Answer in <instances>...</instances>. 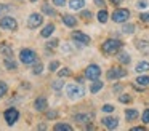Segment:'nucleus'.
I'll use <instances>...</instances> for the list:
<instances>
[{
    "label": "nucleus",
    "mask_w": 149,
    "mask_h": 131,
    "mask_svg": "<svg viewBox=\"0 0 149 131\" xmlns=\"http://www.w3.org/2000/svg\"><path fill=\"white\" fill-rule=\"evenodd\" d=\"M120 48H122V42L116 40V38H109L103 43V51L106 54H116Z\"/></svg>",
    "instance_id": "nucleus-1"
},
{
    "label": "nucleus",
    "mask_w": 149,
    "mask_h": 131,
    "mask_svg": "<svg viewBox=\"0 0 149 131\" xmlns=\"http://www.w3.org/2000/svg\"><path fill=\"white\" fill-rule=\"evenodd\" d=\"M19 59H21L23 64L29 66V64H34L37 61V54H36V51L29 50V48H24V50H21V53H19Z\"/></svg>",
    "instance_id": "nucleus-2"
},
{
    "label": "nucleus",
    "mask_w": 149,
    "mask_h": 131,
    "mask_svg": "<svg viewBox=\"0 0 149 131\" xmlns=\"http://www.w3.org/2000/svg\"><path fill=\"white\" fill-rule=\"evenodd\" d=\"M84 88H82L80 85H75V83H69L68 86H66V94L69 96L71 99H79L84 96Z\"/></svg>",
    "instance_id": "nucleus-3"
},
{
    "label": "nucleus",
    "mask_w": 149,
    "mask_h": 131,
    "mask_svg": "<svg viewBox=\"0 0 149 131\" xmlns=\"http://www.w3.org/2000/svg\"><path fill=\"white\" fill-rule=\"evenodd\" d=\"M0 27H2V29H8V30H16L18 22H16V19L11 18V16H5V18L0 19Z\"/></svg>",
    "instance_id": "nucleus-4"
},
{
    "label": "nucleus",
    "mask_w": 149,
    "mask_h": 131,
    "mask_svg": "<svg viewBox=\"0 0 149 131\" xmlns=\"http://www.w3.org/2000/svg\"><path fill=\"white\" fill-rule=\"evenodd\" d=\"M100 75H101V69L96 64H91V66H88L87 69H85V77L90 78V80H98Z\"/></svg>",
    "instance_id": "nucleus-5"
},
{
    "label": "nucleus",
    "mask_w": 149,
    "mask_h": 131,
    "mask_svg": "<svg viewBox=\"0 0 149 131\" xmlns=\"http://www.w3.org/2000/svg\"><path fill=\"white\" fill-rule=\"evenodd\" d=\"M43 22V16L39 15V13H32L27 19V27L29 29H37L39 26H42Z\"/></svg>",
    "instance_id": "nucleus-6"
},
{
    "label": "nucleus",
    "mask_w": 149,
    "mask_h": 131,
    "mask_svg": "<svg viewBox=\"0 0 149 131\" xmlns=\"http://www.w3.org/2000/svg\"><path fill=\"white\" fill-rule=\"evenodd\" d=\"M128 18H130V11L125 10V8H119V10H116V11L112 13V19L116 22H125Z\"/></svg>",
    "instance_id": "nucleus-7"
},
{
    "label": "nucleus",
    "mask_w": 149,
    "mask_h": 131,
    "mask_svg": "<svg viewBox=\"0 0 149 131\" xmlns=\"http://www.w3.org/2000/svg\"><path fill=\"white\" fill-rule=\"evenodd\" d=\"M18 118H19V112H18L16 109H7V110H5V121H7L8 125L16 123Z\"/></svg>",
    "instance_id": "nucleus-8"
},
{
    "label": "nucleus",
    "mask_w": 149,
    "mask_h": 131,
    "mask_svg": "<svg viewBox=\"0 0 149 131\" xmlns=\"http://www.w3.org/2000/svg\"><path fill=\"white\" fill-rule=\"evenodd\" d=\"M125 75H127V70L120 69V67H112L111 70H107V78L109 80H117V78H122Z\"/></svg>",
    "instance_id": "nucleus-9"
},
{
    "label": "nucleus",
    "mask_w": 149,
    "mask_h": 131,
    "mask_svg": "<svg viewBox=\"0 0 149 131\" xmlns=\"http://www.w3.org/2000/svg\"><path fill=\"white\" fill-rule=\"evenodd\" d=\"M72 38H74L77 43H80V45H88V43H90V37L85 35L84 32H79V30L72 32Z\"/></svg>",
    "instance_id": "nucleus-10"
},
{
    "label": "nucleus",
    "mask_w": 149,
    "mask_h": 131,
    "mask_svg": "<svg viewBox=\"0 0 149 131\" xmlns=\"http://www.w3.org/2000/svg\"><path fill=\"white\" fill-rule=\"evenodd\" d=\"M101 121H103V125L106 128H109V130H116V128L119 126V120H117L116 117H104Z\"/></svg>",
    "instance_id": "nucleus-11"
},
{
    "label": "nucleus",
    "mask_w": 149,
    "mask_h": 131,
    "mask_svg": "<svg viewBox=\"0 0 149 131\" xmlns=\"http://www.w3.org/2000/svg\"><path fill=\"white\" fill-rule=\"evenodd\" d=\"M34 107L37 109L39 112H43L48 109V102H47V99L43 98V96H40V98L36 99V102H34Z\"/></svg>",
    "instance_id": "nucleus-12"
},
{
    "label": "nucleus",
    "mask_w": 149,
    "mask_h": 131,
    "mask_svg": "<svg viewBox=\"0 0 149 131\" xmlns=\"http://www.w3.org/2000/svg\"><path fill=\"white\" fill-rule=\"evenodd\" d=\"M91 118H93V115L91 114H77L75 115V120L79 121V123H90L91 121Z\"/></svg>",
    "instance_id": "nucleus-13"
},
{
    "label": "nucleus",
    "mask_w": 149,
    "mask_h": 131,
    "mask_svg": "<svg viewBox=\"0 0 149 131\" xmlns=\"http://www.w3.org/2000/svg\"><path fill=\"white\" fill-rule=\"evenodd\" d=\"M63 22H64V26H68V27H74V26L77 24V19L72 15H64L63 16Z\"/></svg>",
    "instance_id": "nucleus-14"
},
{
    "label": "nucleus",
    "mask_w": 149,
    "mask_h": 131,
    "mask_svg": "<svg viewBox=\"0 0 149 131\" xmlns=\"http://www.w3.org/2000/svg\"><path fill=\"white\" fill-rule=\"evenodd\" d=\"M0 53L3 54V56H13V48L7 43H2L0 45Z\"/></svg>",
    "instance_id": "nucleus-15"
},
{
    "label": "nucleus",
    "mask_w": 149,
    "mask_h": 131,
    "mask_svg": "<svg viewBox=\"0 0 149 131\" xmlns=\"http://www.w3.org/2000/svg\"><path fill=\"white\" fill-rule=\"evenodd\" d=\"M69 6H71L72 10H82L85 6V2L84 0H71V2H69Z\"/></svg>",
    "instance_id": "nucleus-16"
},
{
    "label": "nucleus",
    "mask_w": 149,
    "mask_h": 131,
    "mask_svg": "<svg viewBox=\"0 0 149 131\" xmlns=\"http://www.w3.org/2000/svg\"><path fill=\"white\" fill-rule=\"evenodd\" d=\"M3 62H5V67L7 69H10V70H15L16 69V62H15L13 59H11V56H5V59H3Z\"/></svg>",
    "instance_id": "nucleus-17"
},
{
    "label": "nucleus",
    "mask_w": 149,
    "mask_h": 131,
    "mask_svg": "<svg viewBox=\"0 0 149 131\" xmlns=\"http://www.w3.org/2000/svg\"><path fill=\"white\" fill-rule=\"evenodd\" d=\"M136 117H138V110H135V109H127V110H125V118L128 121L135 120Z\"/></svg>",
    "instance_id": "nucleus-18"
},
{
    "label": "nucleus",
    "mask_w": 149,
    "mask_h": 131,
    "mask_svg": "<svg viewBox=\"0 0 149 131\" xmlns=\"http://www.w3.org/2000/svg\"><path fill=\"white\" fill-rule=\"evenodd\" d=\"M53 30H55V26H53V24H47L45 27L42 29L40 34H42V37H50V35L53 34Z\"/></svg>",
    "instance_id": "nucleus-19"
},
{
    "label": "nucleus",
    "mask_w": 149,
    "mask_h": 131,
    "mask_svg": "<svg viewBox=\"0 0 149 131\" xmlns=\"http://www.w3.org/2000/svg\"><path fill=\"white\" fill-rule=\"evenodd\" d=\"M135 70L138 73H143V72H148L149 70V62H144V61H143V62H139L138 66L135 67Z\"/></svg>",
    "instance_id": "nucleus-20"
},
{
    "label": "nucleus",
    "mask_w": 149,
    "mask_h": 131,
    "mask_svg": "<svg viewBox=\"0 0 149 131\" xmlns=\"http://www.w3.org/2000/svg\"><path fill=\"white\" fill-rule=\"evenodd\" d=\"M55 131H72V126L68 123H56L55 125Z\"/></svg>",
    "instance_id": "nucleus-21"
},
{
    "label": "nucleus",
    "mask_w": 149,
    "mask_h": 131,
    "mask_svg": "<svg viewBox=\"0 0 149 131\" xmlns=\"http://www.w3.org/2000/svg\"><path fill=\"white\" fill-rule=\"evenodd\" d=\"M101 88H103V82H100V80H93V85H91L90 91L91 93H98Z\"/></svg>",
    "instance_id": "nucleus-22"
},
{
    "label": "nucleus",
    "mask_w": 149,
    "mask_h": 131,
    "mask_svg": "<svg viewBox=\"0 0 149 131\" xmlns=\"http://www.w3.org/2000/svg\"><path fill=\"white\" fill-rule=\"evenodd\" d=\"M136 83H138V85H141V86H149V77L148 75L138 77V78H136Z\"/></svg>",
    "instance_id": "nucleus-23"
},
{
    "label": "nucleus",
    "mask_w": 149,
    "mask_h": 131,
    "mask_svg": "<svg viewBox=\"0 0 149 131\" xmlns=\"http://www.w3.org/2000/svg\"><path fill=\"white\" fill-rule=\"evenodd\" d=\"M107 18H109V15H107L106 10H101V11L98 13V21H100V22H106Z\"/></svg>",
    "instance_id": "nucleus-24"
},
{
    "label": "nucleus",
    "mask_w": 149,
    "mask_h": 131,
    "mask_svg": "<svg viewBox=\"0 0 149 131\" xmlns=\"http://www.w3.org/2000/svg\"><path fill=\"white\" fill-rule=\"evenodd\" d=\"M119 61H120L122 64H128V62H130L128 53H125V51H123V53H119Z\"/></svg>",
    "instance_id": "nucleus-25"
},
{
    "label": "nucleus",
    "mask_w": 149,
    "mask_h": 131,
    "mask_svg": "<svg viewBox=\"0 0 149 131\" xmlns=\"http://www.w3.org/2000/svg\"><path fill=\"white\" fill-rule=\"evenodd\" d=\"M133 30H135V26L133 24H123V27H122L123 34H133Z\"/></svg>",
    "instance_id": "nucleus-26"
},
{
    "label": "nucleus",
    "mask_w": 149,
    "mask_h": 131,
    "mask_svg": "<svg viewBox=\"0 0 149 131\" xmlns=\"http://www.w3.org/2000/svg\"><path fill=\"white\" fill-rule=\"evenodd\" d=\"M42 11L45 13V15H48V16H55V15H56V11H55L53 8H50L48 5H43V6H42Z\"/></svg>",
    "instance_id": "nucleus-27"
},
{
    "label": "nucleus",
    "mask_w": 149,
    "mask_h": 131,
    "mask_svg": "<svg viewBox=\"0 0 149 131\" xmlns=\"http://www.w3.org/2000/svg\"><path fill=\"white\" fill-rule=\"evenodd\" d=\"M136 46H138V50L149 51V43H148V42H141V40H139L138 43H136Z\"/></svg>",
    "instance_id": "nucleus-28"
},
{
    "label": "nucleus",
    "mask_w": 149,
    "mask_h": 131,
    "mask_svg": "<svg viewBox=\"0 0 149 131\" xmlns=\"http://www.w3.org/2000/svg\"><path fill=\"white\" fill-rule=\"evenodd\" d=\"M7 91H8L7 83H5V82H0V96H5V94H7Z\"/></svg>",
    "instance_id": "nucleus-29"
},
{
    "label": "nucleus",
    "mask_w": 149,
    "mask_h": 131,
    "mask_svg": "<svg viewBox=\"0 0 149 131\" xmlns=\"http://www.w3.org/2000/svg\"><path fill=\"white\" fill-rule=\"evenodd\" d=\"M58 75L61 77V78H63V77H69V75H71V70H69L68 67H64V69H61V70L58 72Z\"/></svg>",
    "instance_id": "nucleus-30"
},
{
    "label": "nucleus",
    "mask_w": 149,
    "mask_h": 131,
    "mask_svg": "<svg viewBox=\"0 0 149 131\" xmlns=\"http://www.w3.org/2000/svg\"><path fill=\"white\" fill-rule=\"evenodd\" d=\"M143 123H146V125H148L149 123V109H146V110L144 112H143Z\"/></svg>",
    "instance_id": "nucleus-31"
},
{
    "label": "nucleus",
    "mask_w": 149,
    "mask_h": 131,
    "mask_svg": "<svg viewBox=\"0 0 149 131\" xmlns=\"http://www.w3.org/2000/svg\"><path fill=\"white\" fill-rule=\"evenodd\" d=\"M119 101H120V102H123V104H127V102L132 101V98H130L128 94H122V96H119Z\"/></svg>",
    "instance_id": "nucleus-32"
},
{
    "label": "nucleus",
    "mask_w": 149,
    "mask_h": 131,
    "mask_svg": "<svg viewBox=\"0 0 149 131\" xmlns=\"http://www.w3.org/2000/svg\"><path fill=\"white\" fill-rule=\"evenodd\" d=\"M103 112H106V114H111V112H114V105L104 104V105H103Z\"/></svg>",
    "instance_id": "nucleus-33"
},
{
    "label": "nucleus",
    "mask_w": 149,
    "mask_h": 131,
    "mask_svg": "<svg viewBox=\"0 0 149 131\" xmlns=\"http://www.w3.org/2000/svg\"><path fill=\"white\" fill-rule=\"evenodd\" d=\"M59 67V62L58 61H52V62H50V66H48V69L50 70H56Z\"/></svg>",
    "instance_id": "nucleus-34"
},
{
    "label": "nucleus",
    "mask_w": 149,
    "mask_h": 131,
    "mask_svg": "<svg viewBox=\"0 0 149 131\" xmlns=\"http://www.w3.org/2000/svg\"><path fill=\"white\" fill-rule=\"evenodd\" d=\"M136 6H138L139 10H143V8H146L148 6V0H139L138 3H136Z\"/></svg>",
    "instance_id": "nucleus-35"
},
{
    "label": "nucleus",
    "mask_w": 149,
    "mask_h": 131,
    "mask_svg": "<svg viewBox=\"0 0 149 131\" xmlns=\"http://www.w3.org/2000/svg\"><path fill=\"white\" fill-rule=\"evenodd\" d=\"M42 69H43V67H42V64H37V66L34 67V70H32V72L36 73V75H39V73H42Z\"/></svg>",
    "instance_id": "nucleus-36"
},
{
    "label": "nucleus",
    "mask_w": 149,
    "mask_h": 131,
    "mask_svg": "<svg viewBox=\"0 0 149 131\" xmlns=\"http://www.w3.org/2000/svg\"><path fill=\"white\" fill-rule=\"evenodd\" d=\"M8 11H10V6H8V5H0V15L8 13Z\"/></svg>",
    "instance_id": "nucleus-37"
},
{
    "label": "nucleus",
    "mask_w": 149,
    "mask_h": 131,
    "mask_svg": "<svg viewBox=\"0 0 149 131\" xmlns=\"http://www.w3.org/2000/svg\"><path fill=\"white\" fill-rule=\"evenodd\" d=\"M53 88H55V89H61L63 88V82H59V80L53 82Z\"/></svg>",
    "instance_id": "nucleus-38"
},
{
    "label": "nucleus",
    "mask_w": 149,
    "mask_h": 131,
    "mask_svg": "<svg viewBox=\"0 0 149 131\" xmlns=\"http://www.w3.org/2000/svg\"><path fill=\"white\" fill-rule=\"evenodd\" d=\"M139 19L144 21V22H149V13H143V15L139 16Z\"/></svg>",
    "instance_id": "nucleus-39"
},
{
    "label": "nucleus",
    "mask_w": 149,
    "mask_h": 131,
    "mask_svg": "<svg viewBox=\"0 0 149 131\" xmlns=\"http://www.w3.org/2000/svg\"><path fill=\"white\" fill-rule=\"evenodd\" d=\"M56 45H58V40H52V42H48V43H47V48H55Z\"/></svg>",
    "instance_id": "nucleus-40"
},
{
    "label": "nucleus",
    "mask_w": 149,
    "mask_h": 131,
    "mask_svg": "<svg viewBox=\"0 0 149 131\" xmlns=\"http://www.w3.org/2000/svg\"><path fill=\"white\" fill-rule=\"evenodd\" d=\"M80 18H84V19H88V18H91V13H90V11H82Z\"/></svg>",
    "instance_id": "nucleus-41"
},
{
    "label": "nucleus",
    "mask_w": 149,
    "mask_h": 131,
    "mask_svg": "<svg viewBox=\"0 0 149 131\" xmlns=\"http://www.w3.org/2000/svg\"><path fill=\"white\" fill-rule=\"evenodd\" d=\"M53 3H55V5H58V6H64L66 0H53Z\"/></svg>",
    "instance_id": "nucleus-42"
},
{
    "label": "nucleus",
    "mask_w": 149,
    "mask_h": 131,
    "mask_svg": "<svg viewBox=\"0 0 149 131\" xmlns=\"http://www.w3.org/2000/svg\"><path fill=\"white\" fill-rule=\"evenodd\" d=\"M47 117H48V118H55V117H56V112H55V110L47 112Z\"/></svg>",
    "instance_id": "nucleus-43"
},
{
    "label": "nucleus",
    "mask_w": 149,
    "mask_h": 131,
    "mask_svg": "<svg viewBox=\"0 0 149 131\" xmlns=\"http://www.w3.org/2000/svg\"><path fill=\"white\" fill-rule=\"evenodd\" d=\"M95 3H96L98 6H104V5H106V2H104V0H95Z\"/></svg>",
    "instance_id": "nucleus-44"
},
{
    "label": "nucleus",
    "mask_w": 149,
    "mask_h": 131,
    "mask_svg": "<svg viewBox=\"0 0 149 131\" xmlns=\"http://www.w3.org/2000/svg\"><path fill=\"white\" fill-rule=\"evenodd\" d=\"M133 131H144V126H135Z\"/></svg>",
    "instance_id": "nucleus-45"
},
{
    "label": "nucleus",
    "mask_w": 149,
    "mask_h": 131,
    "mask_svg": "<svg viewBox=\"0 0 149 131\" xmlns=\"http://www.w3.org/2000/svg\"><path fill=\"white\" fill-rule=\"evenodd\" d=\"M123 0H111V3H114V5H120Z\"/></svg>",
    "instance_id": "nucleus-46"
},
{
    "label": "nucleus",
    "mask_w": 149,
    "mask_h": 131,
    "mask_svg": "<svg viewBox=\"0 0 149 131\" xmlns=\"http://www.w3.org/2000/svg\"><path fill=\"white\" fill-rule=\"evenodd\" d=\"M120 89H122V86H120V85H117V86H114V91H120Z\"/></svg>",
    "instance_id": "nucleus-47"
},
{
    "label": "nucleus",
    "mask_w": 149,
    "mask_h": 131,
    "mask_svg": "<svg viewBox=\"0 0 149 131\" xmlns=\"http://www.w3.org/2000/svg\"><path fill=\"white\" fill-rule=\"evenodd\" d=\"M31 2H36V0H31Z\"/></svg>",
    "instance_id": "nucleus-48"
}]
</instances>
